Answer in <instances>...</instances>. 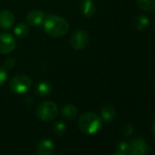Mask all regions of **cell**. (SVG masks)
Wrapping results in <instances>:
<instances>
[{
    "label": "cell",
    "instance_id": "6da1fadb",
    "mask_svg": "<svg viewBox=\"0 0 155 155\" xmlns=\"http://www.w3.org/2000/svg\"><path fill=\"white\" fill-rule=\"evenodd\" d=\"M43 27L45 32L52 38L62 37L69 30V25L68 21L57 15L46 16L43 22Z\"/></svg>",
    "mask_w": 155,
    "mask_h": 155
},
{
    "label": "cell",
    "instance_id": "7a4b0ae2",
    "mask_svg": "<svg viewBox=\"0 0 155 155\" xmlns=\"http://www.w3.org/2000/svg\"><path fill=\"white\" fill-rule=\"evenodd\" d=\"M79 127L85 134H94L101 129L102 120L99 115L93 112H86L81 116Z\"/></svg>",
    "mask_w": 155,
    "mask_h": 155
},
{
    "label": "cell",
    "instance_id": "3957f363",
    "mask_svg": "<svg viewBox=\"0 0 155 155\" xmlns=\"http://www.w3.org/2000/svg\"><path fill=\"white\" fill-rule=\"evenodd\" d=\"M58 113V109L56 103L52 101H44L40 103L36 110V114L38 119L44 121L54 120Z\"/></svg>",
    "mask_w": 155,
    "mask_h": 155
},
{
    "label": "cell",
    "instance_id": "277c9868",
    "mask_svg": "<svg viewBox=\"0 0 155 155\" xmlns=\"http://www.w3.org/2000/svg\"><path fill=\"white\" fill-rule=\"evenodd\" d=\"M31 87L30 79L24 75L19 74L15 76L9 82V89L15 94H23L26 93Z\"/></svg>",
    "mask_w": 155,
    "mask_h": 155
},
{
    "label": "cell",
    "instance_id": "5b68a950",
    "mask_svg": "<svg viewBox=\"0 0 155 155\" xmlns=\"http://www.w3.org/2000/svg\"><path fill=\"white\" fill-rule=\"evenodd\" d=\"M90 42V35L84 29H78L76 30L69 40L70 46L75 50H81L84 49Z\"/></svg>",
    "mask_w": 155,
    "mask_h": 155
},
{
    "label": "cell",
    "instance_id": "8992f818",
    "mask_svg": "<svg viewBox=\"0 0 155 155\" xmlns=\"http://www.w3.org/2000/svg\"><path fill=\"white\" fill-rule=\"evenodd\" d=\"M129 152L130 155H145L149 150L146 140L142 138L136 137L130 140Z\"/></svg>",
    "mask_w": 155,
    "mask_h": 155
},
{
    "label": "cell",
    "instance_id": "52a82bcc",
    "mask_svg": "<svg viewBox=\"0 0 155 155\" xmlns=\"http://www.w3.org/2000/svg\"><path fill=\"white\" fill-rule=\"evenodd\" d=\"M16 48V39L9 33L0 34V53L8 54Z\"/></svg>",
    "mask_w": 155,
    "mask_h": 155
},
{
    "label": "cell",
    "instance_id": "ba28073f",
    "mask_svg": "<svg viewBox=\"0 0 155 155\" xmlns=\"http://www.w3.org/2000/svg\"><path fill=\"white\" fill-rule=\"evenodd\" d=\"M45 18H46V14L43 11L35 9V10L30 11L27 15L26 19L28 25L33 26V27H38L43 24Z\"/></svg>",
    "mask_w": 155,
    "mask_h": 155
},
{
    "label": "cell",
    "instance_id": "9c48e42d",
    "mask_svg": "<svg viewBox=\"0 0 155 155\" xmlns=\"http://www.w3.org/2000/svg\"><path fill=\"white\" fill-rule=\"evenodd\" d=\"M54 150V142L49 139H44L40 140L37 147V152L38 155H53Z\"/></svg>",
    "mask_w": 155,
    "mask_h": 155
},
{
    "label": "cell",
    "instance_id": "30bf717a",
    "mask_svg": "<svg viewBox=\"0 0 155 155\" xmlns=\"http://www.w3.org/2000/svg\"><path fill=\"white\" fill-rule=\"evenodd\" d=\"M15 17L9 10H2L0 12V28L3 29H9L14 26Z\"/></svg>",
    "mask_w": 155,
    "mask_h": 155
},
{
    "label": "cell",
    "instance_id": "8fae6325",
    "mask_svg": "<svg viewBox=\"0 0 155 155\" xmlns=\"http://www.w3.org/2000/svg\"><path fill=\"white\" fill-rule=\"evenodd\" d=\"M81 11L86 18H91L96 12V5L93 0H82L81 3Z\"/></svg>",
    "mask_w": 155,
    "mask_h": 155
},
{
    "label": "cell",
    "instance_id": "7c38bea8",
    "mask_svg": "<svg viewBox=\"0 0 155 155\" xmlns=\"http://www.w3.org/2000/svg\"><path fill=\"white\" fill-rule=\"evenodd\" d=\"M116 117V110L115 107L110 104L104 105L101 110V118L102 120L107 122L112 121Z\"/></svg>",
    "mask_w": 155,
    "mask_h": 155
},
{
    "label": "cell",
    "instance_id": "4fadbf2b",
    "mask_svg": "<svg viewBox=\"0 0 155 155\" xmlns=\"http://www.w3.org/2000/svg\"><path fill=\"white\" fill-rule=\"evenodd\" d=\"M78 114V110L75 105L73 104H67L63 106L60 111V115L63 119L67 120H71L76 118Z\"/></svg>",
    "mask_w": 155,
    "mask_h": 155
},
{
    "label": "cell",
    "instance_id": "5bb4252c",
    "mask_svg": "<svg viewBox=\"0 0 155 155\" xmlns=\"http://www.w3.org/2000/svg\"><path fill=\"white\" fill-rule=\"evenodd\" d=\"M35 91L39 97H47L52 92V85L48 81H40L37 84Z\"/></svg>",
    "mask_w": 155,
    "mask_h": 155
},
{
    "label": "cell",
    "instance_id": "9a60e30c",
    "mask_svg": "<svg viewBox=\"0 0 155 155\" xmlns=\"http://www.w3.org/2000/svg\"><path fill=\"white\" fill-rule=\"evenodd\" d=\"M149 18L145 15H139L134 18L133 26L134 28L138 31H143L145 30L149 26Z\"/></svg>",
    "mask_w": 155,
    "mask_h": 155
},
{
    "label": "cell",
    "instance_id": "2e32d148",
    "mask_svg": "<svg viewBox=\"0 0 155 155\" xmlns=\"http://www.w3.org/2000/svg\"><path fill=\"white\" fill-rule=\"evenodd\" d=\"M136 4L141 10L146 12L155 9V0H136Z\"/></svg>",
    "mask_w": 155,
    "mask_h": 155
},
{
    "label": "cell",
    "instance_id": "e0dca14e",
    "mask_svg": "<svg viewBox=\"0 0 155 155\" xmlns=\"http://www.w3.org/2000/svg\"><path fill=\"white\" fill-rule=\"evenodd\" d=\"M14 33L18 38H26L29 34V28L26 23H19L16 26Z\"/></svg>",
    "mask_w": 155,
    "mask_h": 155
},
{
    "label": "cell",
    "instance_id": "ac0fdd59",
    "mask_svg": "<svg viewBox=\"0 0 155 155\" xmlns=\"http://www.w3.org/2000/svg\"><path fill=\"white\" fill-rule=\"evenodd\" d=\"M53 131L57 135H64L67 131V127L66 124L62 121H57L53 124Z\"/></svg>",
    "mask_w": 155,
    "mask_h": 155
},
{
    "label": "cell",
    "instance_id": "d6986e66",
    "mask_svg": "<svg viewBox=\"0 0 155 155\" xmlns=\"http://www.w3.org/2000/svg\"><path fill=\"white\" fill-rule=\"evenodd\" d=\"M116 150L118 152L126 154L129 152V144L126 141H120L118 142V144L116 145Z\"/></svg>",
    "mask_w": 155,
    "mask_h": 155
},
{
    "label": "cell",
    "instance_id": "ffe728a7",
    "mask_svg": "<svg viewBox=\"0 0 155 155\" xmlns=\"http://www.w3.org/2000/svg\"><path fill=\"white\" fill-rule=\"evenodd\" d=\"M121 132L125 137H129L132 134L133 132V126L131 123L127 122L125 123L122 127H121Z\"/></svg>",
    "mask_w": 155,
    "mask_h": 155
},
{
    "label": "cell",
    "instance_id": "44dd1931",
    "mask_svg": "<svg viewBox=\"0 0 155 155\" xmlns=\"http://www.w3.org/2000/svg\"><path fill=\"white\" fill-rule=\"evenodd\" d=\"M8 80V71L5 68L0 67V86L3 85Z\"/></svg>",
    "mask_w": 155,
    "mask_h": 155
},
{
    "label": "cell",
    "instance_id": "7402d4cb",
    "mask_svg": "<svg viewBox=\"0 0 155 155\" xmlns=\"http://www.w3.org/2000/svg\"><path fill=\"white\" fill-rule=\"evenodd\" d=\"M15 64H16V61L14 60V58H7V59L5 60V62H4V67H5L6 68L11 69V68H14Z\"/></svg>",
    "mask_w": 155,
    "mask_h": 155
},
{
    "label": "cell",
    "instance_id": "603a6c76",
    "mask_svg": "<svg viewBox=\"0 0 155 155\" xmlns=\"http://www.w3.org/2000/svg\"><path fill=\"white\" fill-rule=\"evenodd\" d=\"M152 133H153V135L155 136V123H154L153 126H152Z\"/></svg>",
    "mask_w": 155,
    "mask_h": 155
},
{
    "label": "cell",
    "instance_id": "cb8c5ba5",
    "mask_svg": "<svg viewBox=\"0 0 155 155\" xmlns=\"http://www.w3.org/2000/svg\"><path fill=\"white\" fill-rule=\"evenodd\" d=\"M113 155H126V154H123V153H120V152H118V151H117V152H115Z\"/></svg>",
    "mask_w": 155,
    "mask_h": 155
},
{
    "label": "cell",
    "instance_id": "d4e9b609",
    "mask_svg": "<svg viewBox=\"0 0 155 155\" xmlns=\"http://www.w3.org/2000/svg\"><path fill=\"white\" fill-rule=\"evenodd\" d=\"M154 17H155V15H154Z\"/></svg>",
    "mask_w": 155,
    "mask_h": 155
}]
</instances>
